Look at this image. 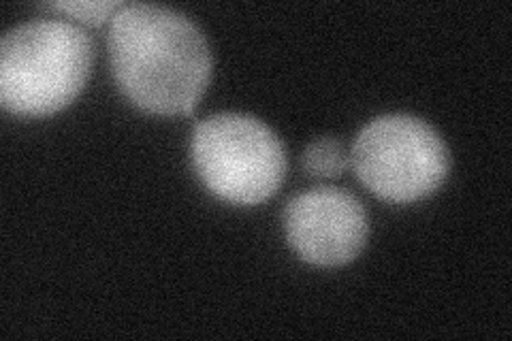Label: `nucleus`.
<instances>
[{"mask_svg":"<svg viewBox=\"0 0 512 341\" xmlns=\"http://www.w3.org/2000/svg\"><path fill=\"white\" fill-rule=\"evenodd\" d=\"M118 86L158 116L192 113L212 77V52L188 15L163 5H124L109 24Z\"/></svg>","mask_w":512,"mask_h":341,"instance_id":"obj_1","label":"nucleus"},{"mask_svg":"<svg viewBox=\"0 0 512 341\" xmlns=\"http://www.w3.org/2000/svg\"><path fill=\"white\" fill-rule=\"evenodd\" d=\"M92 39L64 20L11 28L0 43V103L20 116H47L73 103L92 67Z\"/></svg>","mask_w":512,"mask_h":341,"instance_id":"obj_2","label":"nucleus"},{"mask_svg":"<svg viewBox=\"0 0 512 341\" xmlns=\"http://www.w3.org/2000/svg\"><path fill=\"white\" fill-rule=\"evenodd\" d=\"M192 162L216 197L237 205H259L274 197L286 175L282 141L246 113L201 120L192 133Z\"/></svg>","mask_w":512,"mask_h":341,"instance_id":"obj_3","label":"nucleus"},{"mask_svg":"<svg viewBox=\"0 0 512 341\" xmlns=\"http://www.w3.org/2000/svg\"><path fill=\"white\" fill-rule=\"evenodd\" d=\"M350 165L376 197L414 203L442 186L451 154L434 126L408 113H391L372 120L359 133Z\"/></svg>","mask_w":512,"mask_h":341,"instance_id":"obj_4","label":"nucleus"},{"mask_svg":"<svg viewBox=\"0 0 512 341\" xmlns=\"http://www.w3.org/2000/svg\"><path fill=\"white\" fill-rule=\"evenodd\" d=\"M284 229L295 252L318 267H340L361 254L370 224L363 203L342 188H314L286 203Z\"/></svg>","mask_w":512,"mask_h":341,"instance_id":"obj_5","label":"nucleus"},{"mask_svg":"<svg viewBox=\"0 0 512 341\" xmlns=\"http://www.w3.org/2000/svg\"><path fill=\"white\" fill-rule=\"evenodd\" d=\"M348 167L344 145L335 137H320L303 152V169L314 177H338Z\"/></svg>","mask_w":512,"mask_h":341,"instance_id":"obj_6","label":"nucleus"},{"mask_svg":"<svg viewBox=\"0 0 512 341\" xmlns=\"http://www.w3.org/2000/svg\"><path fill=\"white\" fill-rule=\"evenodd\" d=\"M52 7L73 15V18H77L79 22L101 26L107 20L114 18L124 5L118 3V0H79V3H73V0H62V3H54Z\"/></svg>","mask_w":512,"mask_h":341,"instance_id":"obj_7","label":"nucleus"}]
</instances>
